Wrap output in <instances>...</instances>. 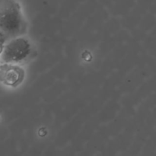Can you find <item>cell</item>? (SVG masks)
<instances>
[{"label": "cell", "instance_id": "1", "mask_svg": "<svg viewBox=\"0 0 156 156\" xmlns=\"http://www.w3.org/2000/svg\"><path fill=\"white\" fill-rule=\"evenodd\" d=\"M24 72L16 66L4 65L0 67V81L5 85L16 86L22 82Z\"/></svg>", "mask_w": 156, "mask_h": 156}, {"label": "cell", "instance_id": "2", "mask_svg": "<svg viewBox=\"0 0 156 156\" xmlns=\"http://www.w3.org/2000/svg\"><path fill=\"white\" fill-rule=\"evenodd\" d=\"M29 53V44L22 39L15 41L8 46L5 56L7 61H19Z\"/></svg>", "mask_w": 156, "mask_h": 156}]
</instances>
